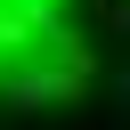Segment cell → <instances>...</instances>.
Here are the masks:
<instances>
[{
	"instance_id": "6da1fadb",
	"label": "cell",
	"mask_w": 130,
	"mask_h": 130,
	"mask_svg": "<svg viewBox=\"0 0 130 130\" xmlns=\"http://www.w3.org/2000/svg\"><path fill=\"white\" fill-rule=\"evenodd\" d=\"M81 41V0H0V114L41 98Z\"/></svg>"
}]
</instances>
